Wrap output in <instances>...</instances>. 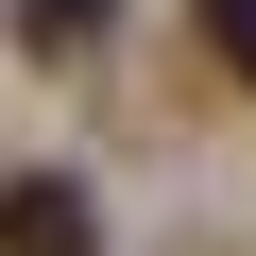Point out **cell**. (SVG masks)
<instances>
[{
  "label": "cell",
  "instance_id": "obj_2",
  "mask_svg": "<svg viewBox=\"0 0 256 256\" xmlns=\"http://www.w3.org/2000/svg\"><path fill=\"white\" fill-rule=\"evenodd\" d=\"M120 34V0H18V68H86Z\"/></svg>",
  "mask_w": 256,
  "mask_h": 256
},
{
  "label": "cell",
  "instance_id": "obj_3",
  "mask_svg": "<svg viewBox=\"0 0 256 256\" xmlns=\"http://www.w3.org/2000/svg\"><path fill=\"white\" fill-rule=\"evenodd\" d=\"M188 34H205V68H222V86H256V0H188Z\"/></svg>",
  "mask_w": 256,
  "mask_h": 256
},
{
  "label": "cell",
  "instance_id": "obj_1",
  "mask_svg": "<svg viewBox=\"0 0 256 256\" xmlns=\"http://www.w3.org/2000/svg\"><path fill=\"white\" fill-rule=\"evenodd\" d=\"M0 256H102V188L86 171H0Z\"/></svg>",
  "mask_w": 256,
  "mask_h": 256
}]
</instances>
